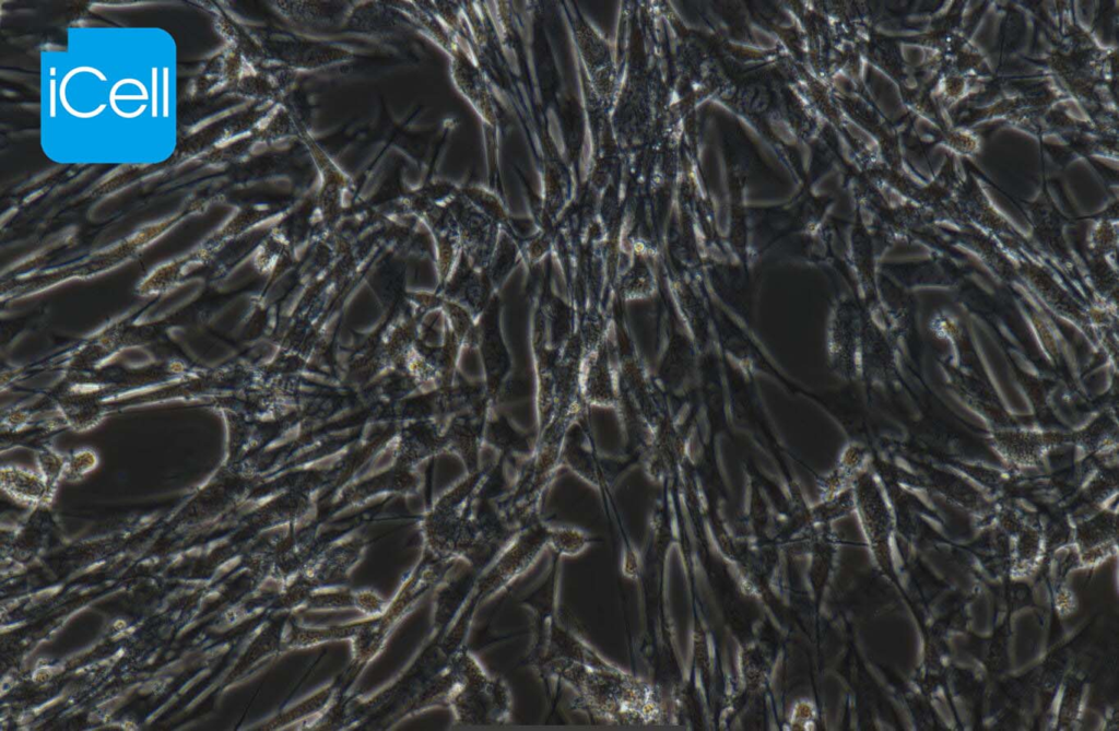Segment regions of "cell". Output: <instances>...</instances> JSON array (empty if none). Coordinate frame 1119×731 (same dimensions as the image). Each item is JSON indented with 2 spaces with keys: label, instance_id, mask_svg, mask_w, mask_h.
I'll return each mask as SVG.
<instances>
[{
  "label": "cell",
  "instance_id": "1",
  "mask_svg": "<svg viewBox=\"0 0 1119 731\" xmlns=\"http://www.w3.org/2000/svg\"><path fill=\"white\" fill-rule=\"evenodd\" d=\"M566 683L575 692V705L589 716L615 724H645L653 721L658 703L653 688L644 680L615 664L591 668L578 663L547 667L542 677Z\"/></svg>",
  "mask_w": 1119,
  "mask_h": 731
},
{
  "label": "cell",
  "instance_id": "2",
  "mask_svg": "<svg viewBox=\"0 0 1119 731\" xmlns=\"http://www.w3.org/2000/svg\"><path fill=\"white\" fill-rule=\"evenodd\" d=\"M455 561L435 557L420 563L400 585L386 610L377 617H367L364 626L351 640V665L362 671L374 660L422 597L446 579Z\"/></svg>",
  "mask_w": 1119,
  "mask_h": 731
},
{
  "label": "cell",
  "instance_id": "3",
  "mask_svg": "<svg viewBox=\"0 0 1119 731\" xmlns=\"http://www.w3.org/2000/svg\"><path fill=\"white\" fill-rule=\"evenodd\" d=\"M447 707L457 724H500L510 716L511 696L503 679L480 667L456 679Z\"/></svg>",
  "mask_w": 1119,
  "mask_h": 731
},
{
  "label": "cell",
  "instance_id": "4",
  "mask_svg": "<svg viewBox=\"0 0 1119 731\" xmlns=\"http://www.w3.org/2000/svg\"><path fill=\"white\" fill-rule=\"evenodd\" d=\"M551 529L541 522L520 530L479 575L474 594L480 602L496 594L519 577L549 544Z\"/></svg>",
  "mask_w": 1119,
  "mask_h": 731
},
{
  "label": "cell",
  "instance_id": "5",
  "mask_svg": "<svg viewBox=\"0 0 1119 731\" xmlns=\"http://www.w3.org/2000/svg\"><path fill=\"white\" fill-rule=\"evenodd\" d=\"M855 490L862 521L877 557L890 558L892 517L881 491L868 471H860L855 477Z\"/></svg>",
  "mask_w": 1119,
  "mask_h": 731
},
{
  "label": "cell",
  "instance_id": "6",
  "mask_svg": "<svg viewBox=\"0 0 1119 731\" xmlns=\"http://www.w3.org/2000/svg\"><path fill=\"white\" fill-rule=\"evenodd\" d=\"M362 552V542H343L318 553L302 574L315 590L343 587L361 559Z\"/></svg>",
  "mask_w": 1119,
  "mask_h": 731
},
{
  "label": "cell",
  "instance_id": "7",
  "mask_svg": "<svg viewBox=\"0 0 1119 731\" xmlns=\"http://www.w3.org/2000/svg\"><path fill=\"white\" fill-rule=\"evenodd\" d=\"M1065 439L1059 434H1043L1027 431H997L991 441L996 450L1009 462L1020 465H1035L1043 461L1047 451Z\"/></svg>",
  "mask_w": 1119,
  "mask_h": 731
},
{
  "label": "cell",
  "instance_id": "8",
  "mask_svg": "<svg viewBox=\"0 0 1119 731\" xmlns=\"http://www.w3.org/2000/svg\"><path fill=\"white\" fill-rule=\"evenodd\" d=\"M443 449H446L444 427L428 420L413 423L399 435L396 465L413 469Z\"/></svg>",
  "mask_w": 1119,
  "mask_h": 731
},
{
  "label": "cell",
  "instance_id": "9",
  "mask_svg": "<svg viewBox=\"0 0 1119 731\" xmlns=\"http://www.w3.org/2000/svg\"><path fill=\"white\" fill-rule=\"evenodd\" d=\"M481 573L471 567V571L461 574L439 585L434 601L433 626L434 636L440 638L474 592Z\"/></svg>",
  "mask_w": 1119,
  "mask_h": 731
},
{
  "label": "cell",
  "instance_id": "10",
  "mask_svg": "<svg viewBox=\"0 0 1119 731\" xmlns=\"http://www.w3.org/2000/svg\"><path fill=\"white\" fill-rule=\"evenodd\" d=\"M350 682H352V680L344 673V679L335 680L334 682L316 691L310 696L273 716L263 724V729L281 730L290 728L291 726H297V729H299L303 724L316 719L327 708H329L344 692L343 688L350 685Z\"/></svg>",
  "mask_w": 1119,
  "mask_h": 731
},
{
  "label": "cell",
  "instance_id": "11",
  "mask_svg": "<svg viewBox=\"0 0 1119 731\" xmlns=\"http://www.w3.org/2000/svg\"><path fill=\"white\" fill-rule=\"evenodd\" d=\"M366 618L329 626H305L288 622L284 635V650L308 648L340 640L351 641L364 626Z\"/></svg>",
  "mask_w": 1119,
  "mask_h": 731
},
{
  "label": "cell",
  "instance_id": "12",
  "mask_svg": "<svg viewBox=\"0 0 1119 731\" xmlns=\"http://www.w3.org/2000/svg\"><path fill=\"white\" fill-rule=\"evenodd\" d=\"M1 483L12 498L26 505L39 504L51 493L42 475L16 467L2 469Z\"/></svg>",
  "mask_w": 1119,
  "mask_h": 731
},
{
  "label": "cell",
  "instance_id": "13",
  "mask_svg": "<svg viewBox=\"0 0 1119 731\" xmlns=\"http://www.w3.org/2000/svg\"><path fill=\"white\" fill-rule=\"evenodd\" d=\"M1116 537V517L1110 512H1100L1084 522L1076 530V541L1083 555L1092 551L1098 553L1111 546Z\"/></svg>",
  "mask_w": 1119,
  "mask_h": 731
},
{
  "label": "cell",
  "instance_id": "14",
  "mask_svg": "<svg viewBox=\"0 0 1119 731\" xmlns=\"http://www.w3.org/2000/svg\"><path fill=\"white\" fill-rule=\"evenodd\" d=\"M302 610L344 611L354 610V590L343 587L314 590Z\"/></svg>",
  "mask_w": 1119,
  "mask_h": 731
},
{
  "label": "cell",
  "instance_id": "15",
  "mask_svg": "<svg viewBox=\"0 0 1119 731\" xmlns=\"http://www.w3.org/2000/svg\"><path fill=\"white\" fill-rule=\"evenodd\" d=\"M1111 438H1117V427L1108 421L1094 423L1075 436L1076 441L1086 450L1095 451L1105 446Z\"/></svg>",
  "mask_w": 1119,
  "mask_h": 731
},
{
  "label": "cell",
  "instance_id": "16",
  "mask_svg": "<svg viewBox=\"0 0 1119 731\" xmlns=\"http://www.w3.org/2000/svg\"><path fill=\"white\" fill-rule=\"evenodd\" d=\"M590 542V540L584 533L570 530H551L549 544L555 549L558 554L574 555L581 552Z\"/></svg>",
  "mask_w": 1119,
  "mask_h": 731
},
{
  "label": "cell",
  "instance_id": "17",
  "mask_svg": "<svg viewBox=\"0 0 1119 731\" xmlns=\"http://www.w3.org/2000/svg\"><path fill=\"white\" fill-rule=\"evenodd\" d=\"M388 602L372 588L354 590V610L363 613L365 617L379 616L386 610Z\"/></svg>",
  "mask_w": 1119,
  "mask_h": 731
},
{
  "label": "cell",
  "instance_id": "18",
  "mask_svg": "<svg viewBox=\"0 0 1119 731\" xmlns=\"http://www.w3.org/2000/svg\"><path fill=\"white\" fill-rule=\"evenodd\" d=\"M42 476L45 479L50 492L55 482L64 470L62 458L51 452H44L40 458Z\"/></svg>",
  "mask_w": 1119,
  "mask_h": 731
}]
</instances>
